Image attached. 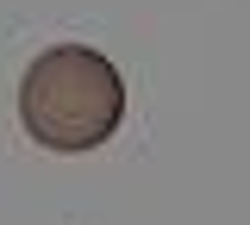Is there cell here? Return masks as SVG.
<instances>
[{
  "mask_svg": "<svg viewBox=\"0 0 250 225\" xmlns=\"http://www.w3.org/2000/svg\"><path fill=\"white\" fill-rule=\"evenodd\" d=\"M125 119V82L119 63L88 44H50L19 82V125L31 144L75 157L106 144Z\"/></svg>",
  "mask_w": 250,
  "mask_h": 225,
  "instance_id": "cell-1",
  "label": "cell"
}]
</instances>
